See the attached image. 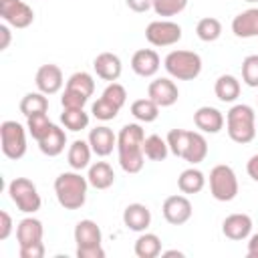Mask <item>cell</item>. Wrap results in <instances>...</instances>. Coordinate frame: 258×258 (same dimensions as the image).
<instances>
[{
    "label": "cell",
    "mask_w": 258,
    "mask_h": 258,
    "mask_svg": "<svg viewBox=\"0 0 258 258\" xmlns=\"http://www.w3.org/2000/svg\"><path fill=\"white\" fill-rule=\"evenodd\" d=\"M145 131L139 123H127L117 133V151H119V165L125 173H139L145 163L143 153Z\"/></svg>",
    "instance_id": "obj_1"
},
{
    "label": "cell",
    "mask_w": 258,
    "mask_h": 258,
    "mask_svg": "<svg viewBox=\"0 0 258 258\" xmlns=\"http://www.w3.org/2000/svg\"><path fill=\"white\" fill-rule=\"evenodd\" d=\"M87 187L89 179L83 177L79 171H64L54 179V194L58 204L64 210H79L87 202Z\"/></svg>",
    "instance_id": "obj_2"
},
{
    "label": "cell",
    "mask_w": 258,
    "mask_h": 258,
    "mask_svg": "<svg viewBox=\"0 0 258 258\" xmlns=\"http://www.w3.org/2000/svg\"><path fill=\"white\" fill-rule=\"evenodd\" d=\"M226 131L234 143L246 145L256 137V113L250 105L238 103L226 115Z\"/></svg>",
    "instance_id": "obj_3"
},
{
    "label": "cell",
    "mask_w": 258,
    "mask_h": 258,
    "mask_svg": "<svg viewBox=\"0 0 258 258\" xmlns=\"http://www.w3.org/2000/svg\"><path fill=\"white\" fill-rule=\"evenodd\" d=\"M169 77L177 81H194L202 73V56L194 50H171L163 60Z\"/></svg>",
    "instance_id": "obj_4"
},
{
    "label": "cell",
    "mask_w": 258,
    "mask_h": 258,
    "mask_svg": "<svg viewBox=\"0 0 258 258\" xmlns=\"http://www.w3.org/2000/svg\"><path fill=\"white\" fill-rule=\"evenodd\" d=\"M210 194L218 202H232L238 196V177L226 163L214 165L210 171Z\"/></svg>",
    "instance_id": "obj_5"
},
{
    "label": "cell",
    "mask_w": 258,
    "mask_h": 258,
    "mask_svg": "<svg viewBox=\"0 0 258 258\" xmlns=\"http://www.w3.org/2000/svg\"><path fill=\"white\" fill-rule=\"evenodd\" d=\"M8 196L16 204V208L24 214H34L40 210V204H42L40 194L28 177H14L8 183Z\"/></svg>",
    "instance_id": "obj_6"
},
{
    "label": "cell",
    "mask_w": 258,
    "mask_h": 258,
    "mask_svg": "<svg viewBox=\"0 0 258 258\" xmlns=\"http://www.w3.org/2000/svg\"><path fill=\"white\" fill-rule=\"evenodd\" d=\"M2 153L8 159H20L26 153V131L18 121H4L0 125Z\"/></svg>",
    "instance_id": "obj_7"
},
{
    "label": "cell",
    "mask_w": 258,
    "mask_h": 258,
    "mask_svg": "<svg viewBox=\"0 0 258 258\" xmlns=\"http://www.w3.org/2000/svg\"><path fill=\"white\" fill-rule=\"evenodd\" d=\"M145 38L153 46H171L181 40V26L171 20H153L145 28Z\"/></svg>",
    "instance_id": "obj_8"
},
{
    "label": "cell",
    "mask_w": 258,
    "mask_h": 258,
    "mask_svg": "<svg viewBox=\"0 0 258 258\" xmlns=\"http://www.w3.org/2000/svg\"><path fill=\"white\" fill-rule=\"evenodd\" d=\"M0 16L12 28H28L34 20V12L24 0H0Z\"/></svg>",
    "instance_id": "obj_9"
},
{
    "label": "cell",
    "mask_w": 258,
    "mask_h": 258,
    "mask_svg": "<svg viewBox=\"0 0 258 258\" xmlns=\"http://www.w3.org/2000/svg\"><path fill=\"white\" fill-rule=\"evenodd\" d=\"M163 218L165 222H169L171 226H181L191 218V202L185 196H169L163 202Z\"/></svg>",
    "instance_id": "obj_10"
},
{
    "label": "cell",
    "mask_w": 258,
    "mask_h": 258,
    "mask_svg": "<svg viewBox=\"0 0 258 258\" xmlns=\"http://www.w3.org/2000/svg\"><path fill=\"white\" fill-rule=\"evenodd\" d=\"M147 97L151 101H155L159 107H171L177 97H179V91H177V85L171 81V79H155L149 83L147 87Z\"/></svg>",
    "instance_id": "obj_11"
},
{
    "label": "cell",
    "mask_w": 258,
    "mask_h": 258,
    "mask_svg": "<svg viewBox=\"0 0 258 258\" xmlns=\"http://www.w3.org/2000/svg\"><path fill=\"white\" fill-rule=\"evenodd\" d=\"M34 83H36L38 91L44 93V95H54V93H58V91L62 89V83H64L60 67L50 64V62H48V64H42V67L36 71Z\"/></svg>",
    "instance_id": "obj_12"
},
{
    "label": "cell",
    "mask_w": 258,
    "mask_h": 258,
    "mask_svg": "<svg viewBox=\"0 0 258 258\" xmlns=\"http://www.w3.org/2000/svg\"><path fill=\"white\" fill-rule=\"evenodd\" d=\"M87 141H89L93 153L99 155V157L111 155V153H113V147H117V135H115L113 129H109L107 125H99V127L91 129Z\"/></svg>",
    "instance_id": "obj_13"
},
{
    "label": "cell",
    "mask_w": 258,
    "mask_h": 258,
    "mask_svg": "<svg viewBox=\"0 0 258 258\" xmlns=\"http://www.w3.org/2000/svg\"><path fill=\"white\" fill-rule=\"evenodd\" d=\"M159 54L153 50V48H139L133 56H131V69L135 75L143 77V79H149L153 77L157 71H159Z\"/></svg>",
    "instance_id": "obj_14"
},
{
    "label": "cell",
    "mask_w": 258,
    "mask_h": 258,
    "mask_svg": "<svg viewBox=\"0 0 258 258\" xmlns=\"http://www.w3.org/2000/svg\"><path fill=\"white\" fill-rule=\"evenodd\" d=\"M222 232L226 238H230L234 242L246 240L252 234V218L248 214H230L222 222Z\"/></svg>",
    "instance_id": "obj_15"
},
{
    "label": "cell",
    "mask_w": 258,
    "mask_h": 258,
    "mask_svg": "<svg viewBox=\"0 0 258 258\" xmlns=\"http://www.w3.org/2000/svg\"><path fill=\"white\" fill-rule=\"evenodd\" d=\"M93 69H95V73H97L99 79L109 81V83H115L121 77L123 64H121V58L117 54H113V52H101V54L95 56Z\"/></svg>",
    "instance_id": "obj_16"
},
{
    "label": "cell",
    "mask_w": 258,
    "mask_h": 258,
    "mask_svg": "<svg viewBox=\"0 0 258 258\" xmlns=\"http://www.w3.org/2000/svg\"><path fill=\"white\" fill-rule=\"evenodd\" d=\"M103 234L101 228L97 226V222L93 220H81L75 226V242H77V250L79 248H97L101 246Z\"/></svg>",
    "instance_id": "obj_17"
},
{
    "label": "cell",
    "mask_w": 258,
    "mask_h": 258,
    "mask_svg": "<svg viewBox=\"0 0 258 258\" xmlns=\"http://www.w3.org/2000/svg\"><path fill=\"white\" fill-rule=\"evenodd\" d=\"M194 123L204 133H220L222 127H224V115L216 107L206 105V107H200L194 113Z\"/></svg>",
    "instance_id": "obj_18"
},
{
    "label": "cell",
    "mask_w": 258,
    "mask_h": 258,
    "mask_svg": "<svg viewBox=\"0 0 258 258\" xmlns=\"http://www.w3.org/2000/svg\"><path fill=\"white\" fill-rule=\"evenodd\" d=\"M123 224L133 232H145L151 224V212L145 204H129L123 210Z\"/></svg>",
    "instance_id": "obj_19"
},
{
    "label": "cell",
    "mask_w": 258,
    "mask_h": 258,
    "mask_svg": "<svg viewBox=\"0 0 258 258\" xmlns=\"http://www.w3.org/2000/svg\"><path fill=\"white\" fill-rule=\"evenodd\" d=\"M232 32L238 38H254L258 36V8H248L234 16Z\"/></svg>",
    "instance_id": "obj_20"
},
{
    "label": "cell",
    "mask_w": 258,
    "mask_h": 258,
    "mask_svg": "<svg viewBox=\"0 0 258 258\" xmlns=\"http://www.w3.org/2000/svg\"><path fill=\"white\" fill-rule=\"evenodd\" d=\"M42 236H44V228H42V222L36 220V218H24L16 226L18 246H28V244L42 242Z\"/></svg>",
    "instance_id": "obj_21"
},
{
    "label": "cell",
    "mask_w": 258,
    "mask_h": 258,
    "mask_svg": "<svg viewBox=\"0 0 258 258\" xmlns=\"http://www.w3.org/2000/svg\"><path fill=\"white\" fill-rule=\"evenodd\" d=\"M64 145H67V133L64 129H60L58 125H52L50 131L38 141V149L48 155V157H56L64 151Z\"/></svg>",
    "instance_id": "obj_22"
},
{
    "label": "cell",
    "mask_w": 258,
    "mask_h": 258,
    "mask_svg": "<svg viewBox=\"0 0 258 258\" xmlns=\"http://www.w3.org/2000/svg\"><path fill=\"white\" fill-rule=\"evenodd\" d=\"M87 179H89V185H93L95 189H107L115 183V171L107 161H97L89 165Z\"/></svg>",
    "instance_id": "obj_23"
},
{
    "label": "cell",
    "mask_w": 258,
    "mask_h": 258,
    "mask_svg": "<svg viewBox=\"0 0 258 258\" xmlns=\"http://www.w3.org/2000/svg\"><path fill=\"white\" fill-rule=\"evenodd\" d=\"M214 93L222 103H234L240 97V81L234 75H220L216 79Z\"/></svg>",
    "instance_id": "obj_24"
},
{
    "label": "cell",
    "mask_w": 258,
    "mask_h": 258,
    "mask_svg": "<svg viewBox=\"0 0 258 258\" xmlns=\"http://www.w3.org/2000/svg\"><path fill=\"white\" fill-rule=\"evenodd\" d=\"M91 145L89 141H83V139H77L71 143L69 147V153H67V159H69V165L75 169V171H81L85 167H89V161H91Z\"/></svg>",
    "instance_id": "obj_25"
},
{
    "label": "cell",
    "mask_w": 258,
    "mask_h": 258,
    "mask_svg": "<svg viewBox=\"0 0 258 258\" xmlns=\"http://www.w3.org/2000/svg\"><path fill=\"white\" fill-rule=\"evenodd\" d=\"M206 185V175L198 167H187L177 177V187L181 194H200Z\"/></svg>",
    "instance_id": "obj_26"
},
{
    "label": "cell",
    "mask_w": 258,
    "mask_h": 258,
    "mask_svg": "<svg viewBox=\"0 0 258 258\" xmlns=\"http://www.w3.org/2000/svg\"><path fill=\"white\" fill-rule=\"evenodd\" d=\"M135 256L137 258H155L161 254V240L157 234L151 232H143L137 240H135Z\"/></svg>",
    "instance_id": "obj_27"
},
{
    "label": "cell",
    "mask_w": 258,
    "mask_h": 258,
    "mask_svg": "<svg viewBox=\"0 0 258 258\" xmlns=\"http://www.w3.org/2000/svg\"><path fill=\"white\" fill-rule=\"evenodd\" d=\"M206 155H208V141H206V137H204L202 133H198V131H191L183 159H185L187 163L196 165V163H202V161L206 159Z\"/></svg>",
    "instance_id": "obj_28"
},
{
    "label": "cell",
    "mask_w": 258,
    "mask_h": 258,
    "mask_svg": "<svg viewBox=\"0 0 258 258\" xmlns=\"http://www.w3.org/2000/svg\"><path fill=\"white\" fill-rule=\"evenodd\" d=\"M48 111V99L44 93H26L20 101V113L24 117L36 115V113H46Z\"/></svg>",
    "instance_id": "obj_29"
},
{
    "label": "cell",
    "mask_w": 258,
    "mask_h": 258,
    "mask_svg": "<svg viewBox=\"0 0 258 258\" xmlns=\"http://www.w3.org/2000/svg\"><path fill=\"white\" fill-rule=\"evenodd\" d=\"M131 115L141 123H151L159 115V105L155 101H151L149 97L147 99H137V101L131 103Z\"/></svg>",
    "instance_id": "obj_30"
},
{
    "label": "cell",
    "mask_w": 258,
    "mask_h": 258,
    "mask_svg": "<svg viewBox=\"0 0 258 258\" xmlns=\"http://www.w3.org/2000/svg\"><path fill=\"white\" fill-rule=\"evenodd\" d=\"M143 153L149 161H163L169 153L167 139H161L159 135H147L143 141Z\"/></svg>",
    "instance_id": "obj_31"
},
{
    "label": "cell",
    "mask_w": 258,
    "mask_h": 258,
    "mask_svg": "<svg viewBox=\"0 0 258 258\" xmlns=\"http://www.w3.org/2000/svg\"><path fill=\"white\" fill-rule=\"evenodd\" d=\"M196 34H198V38L204 40V42H214V40H218L220 34H222V22H220L218 18H214V16H206V18H202V20L198 22Z\"/></svg>",
    "instance_id": "obj_32"
},
{
    "label": "cell",
    "mask_w": 258,
    "mask_h": 258,
    "mask_svg": "<svg viewBox=\"0 0 258 258\" xmlns=\"http://www.w3.org/2000/svg\"><path fill=\"white\" fill-rule=\"evenodd\" d=\"M64 89L77 91V93H81V95H85V97H91V95L95 93V81H93V77H91L89 73L79 71V73H73V75L69 77Z\"/></svg>",
    "instance_id": "obj_33"
},
{
    "label": "cell",
    "mask_w": 258,
    "mask_h": 258,
    "mask_svg": "<svg viewBox=\"0 0 258 258\" xmlns=\"http://www.w3.org/2000/svg\"><path fill=\"white\" fill-rule=\"evenodd\" d=\"M60 121L69 131H81L89 125V115L83 109H62Z\"/></svg>",
    "instance_id": "obj_34"
},
{
    "label": "cell",
    "mask_w": 258,
    "mask_h": 258,
    "mask_svg": "<svg viewBox=\"0 0 258 258\" xmlns=\"http://www.w3.org/2000/svg\"><path fill=\"white\" fill-rule=\"evenodd\" d=\"M26 119H28V123H26L28 133H30L32 139H36V141H40V139L50 131V127L54 125V123L48 119L46 113H36V115H30V117H26Z\"/></svg>",
    "instance_id": "obj_35"
},
{
    "label": "cell",
    "mask_w": 258,
    "mask_h": 258,
    "mask_svg": "<svg viewBox=\"0 0 258 258\" xmlns=\"http://www.w3.org/2000/svg\"><path fill=\"white\" fill-rule=\"evenodd\" d=\"M189 133L191 131H185V129H171L167 133V145H169V151L175 157H181L183 159L185 149H187V143H189Z\"/></svg>",
    "instance_id": "obj_36"
},
{
    "label": "cell",
    "mask_w": 258,
    "mask_h": 258,
    "mask_svg": "<svg viewBox=\"0 0 258 258\" xmlns=\"http://www.w3.org/2000/svg\"><path fill=\"white\" fill-rule=\"evenodd\" d=\"M119 111H121V109H119L117 105H113L111 101H107L105 97H99V99L93 103V107H91L93 117L99 119V121H111V119L117 117Z\"/></svg>",
    "instance_id": "obj_37"
},
{
    "label": "cell",
    "mask_w": 258,
    "mask_h": 258,
    "mask_svg": "<svg viewBox=\"0 0 258 258\" xmlns=\"http://www.w3.org/2000/svg\"><path fill=\"white\" fill-rule=\"evenodd\" d=\"M187 6V0H153V10L157 16H177Z\"/></svg>",
    "instance_id": "obj_38"
},
{
    "label": "cell",
    "mask_w": 258,
    "mask_h": 258,
    "mask_svg": "<svg viewBox=\"0 0 258 258\" xmlns=\"http://www.w3.org/2000/svg\"><path fill=\"white\" fill-rule=\"evenodd\" d=\"M242 81L248 87H258V54H248L242 60Z\"/></svg>",
    "instance_id": "obj_39"
},
{
    "label": "cell",
    "mask_w": 258,
    "mask_h": 258,
    "mask_svg": "<svg viewBox=\"0 0 258 258\" xmlns=\"http://www.w3.org/2000/svg\"><path fill=\"white\" fill-rule=\"evenodd\" d=\"M101 97H105L107 101H111L113 105H117V107L121 109V107L125 105V101H127V91H125V87L119 85V83H109V85L105 87V91H103Z\"/></svg>",
    "instance_id": "obj_40"
},
{
    "label": "cell",
    "mask_w": 258,
    "mask_h": 258,
    "mask_svg": "<svg viewBox=\"0 0 258 258\" xmlns=\"http://www.w3.org/2000/svg\"><path fill=\"white\" fill-rule=\"evenodd\" d=\"M87 101H89V97H85V95H81L77 91H71V89H64V93L60 97L62 109H83Z\"/></svg>",
    "instance_id": "obj_41"
},
{
    "label": "cell",
    "mask_w": 258,
    "mask_h": 258,
    "mask_svg": "<svg viewBox=\"0 0 258 258\" xmlns=\"http://www.w3.org/2000/svg\"><path fill=\"white\" fill-rule=\"evenodd\" d=\"M20 248V258H42L44 256V244H28V246H18Z\"/></svg>",
    "instance_id": "obj_42"
},
{
    "label": "cell",
    "mask_w": 258,
    "mask_h": 258,
    "mask_svg": "<svg viewBox=\"0 0 258 258\" xmlns=\"http://www.w3.org/2000/svg\"><path fill=\"white\" fill-rule=\"evenodd\" d=\"M12 232V218L6 210L0 212V240H6Z\"/></svg>",
    "instance_id": "obj_43"
},
{
    "label": "cell",
    "mask_w": 258,
    "mask_h": 258,
    "mask_svg": "<svg viewBox=\"0 0 258 258\" xmlns=\"http://www.w3.org/2000/svg\"><path fill=\"white\" fill-rule=\"evenodd\" d=\"M77 258H105V250H103V246H97V248H79L77 250Z\"/></svg>",
    "instance_id": "obj_44"
},
{
    "label": "cell",
    "mask_w": 258,
    "mask_h": 258,
    "mask_svg": "<svg viewBox=\"0 0 258 258\" xmlns=\"http://www.w3.org/2000/svg\"><path fill=\"white\" fill-rule=\"evenodd\" d=\"M125 4L133 12H147L149 8H153V0H125Z\"/></svg>",
    "instance_id": "obj_45"
},
{
    "label": "cell",
    "mask_w": 258,
    "mask_h": 258,
    "mask_svg": "<svg viewBox=\"0 0 258 258\" xmlns=\"http://www.w3.org/2000/svg\"><path fill=\"white\" fill-rule=\"evenodd\" d=\"M246 171H248V175H250L254 181H258V153L252 155V157L248 159V163H246Z\"/></svg>",
    "instance_id": "obj_46"
},
{
    "label": "cell",
    "mask_w": 258,
    "mask_h": 258,
    "mask_svg": "<svg viewBox=\"0 0 258 258\" xmlns=\"http://www.w3.org/2000/svg\"><path fill=\"white\" fill-rule=\"evenodd\" d=\"M0 50H6L8 48V44H10V38H12V34H10V28L6 26V24H0Z\"/></svg>",
    "instance_id": "obj_47"
},
{
    "label": "cell",
    "mask_w": 258,
    "mask_h": 258,
    "mask_svg": "<svg viewBox=\"0 0 258 258\" xmlns=\"http://www.w3.org/2000/svg\"><path fill=\"white\" fill-rule=\"evenodd\" d=\"M248 258H258V234H252L248 240Z\"/></svg>",
    "instance_id": "obj_48"
},
{
    "label": "cell",
    "mask_w": 258,
    "mask_h": 258,
    "mask_svg": "<svg viewBox=\"0 0 258 258\" xmlns=\"http://www.w3.org/2000/svg\"><path fill=\"white\" fill-rule=\"evenodd\" d=\"M161 256H183V252H179V250H167V252H161Z\"/></svg>",
    "instance_id": "obj_49"
},
{
    "label": "cell",
    "mask_w": 258,
    "mask_h": 258,
    "mask_svg": "<svg viewBox=\"0 0 258 258\" xmlns=\"http://www.w3.org/2000/svg\"><path fill=\"white\" fill-rule=\"evenodd\" d=\"M246 2H250V4H254V2H258V0H246Z\"/></svg>",
    "instance_id": "obj_50"
}]
</instances>
